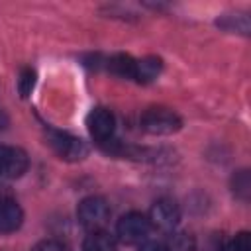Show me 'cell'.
<instances>
[{"instance_id": "2e32d148", "label": "cell", "mask_w": 251, "mask_h": 251, "mask_svg": "<svg viewBox=\"0 0 251 251\" xmlns=\"http://www.w3.org/2000/svg\"><path fill=\"white\" fill-rule=\"evenodd\" d=\"M139 251H167L163 243H143L139 247Z\"/></svg>"}, {"instance_id": "9a60e30c", "label": "cell", "mask_w": 251, "mask_h": 251, "mask_svg": "<svg viewBox=\"0 0 251 251\" xmlns=\"http://www.w3.org/2000/svg\"><path fill=\"white\" fill-rule=\"evenodd\" d=\"M231 251H251V239L247 231H241L231 241Z\"/></svg>"}, {"instance_id": "5bb4252c", "label": "cell", "mask_w": 251, "mask_h": 251, "mask_svg": "<svg viewBox=\"0 0 251 251\" xmlns=\"http://www.w3.org/2000/svg\"><path fill=\"white\" fill-rule=\"evenodd\" d=\"M31 251H67V247L57 239H43L31 247Z\"/></svg>"}, {"instance_id": "ba28073f", "label": "cell", "mask_w": 251, "mask_h": 251, "mask_svg": "<svg viewBox=\"0 0 251 251\" xmlns=\"http://www.w3.org/2000/svg\"><path fill=\"white\" fill-rule=\"evenodd\" d=\"M24 222V212L14 198L0 196V233L16 231Z\"/></svg>"}, {"instance_id": "e0dca14e", "label": "cell", "mask_w": 251, "mask_h": 251, "mask_svg": "<svg viewBox=\"0 0 251 251\" xmlns=\"http://www.w3.org/2000/svg\"><path fill=\"white\" fill-rule=\"evenodd\" d=\"M4 126H6V116H4V112L0 110V129H2Z\"/></svg>"}, {"instance_id": "7a4b0ae2", "label": "cell", "mask_w": 251, "mask_h": 251, "mask_svg": "<svg viewBox=\"0 0 251 251\" xmlns=\"http://www.w3.org/2000/svg\"><path fill=\"white\" fill-rule=\"evenodd\" d=\"M141 126L147 133L153 135H171L180 129V118L169 108H149L141 116Z\"/></svg>"}, {"instance_id": "7c38bea8", "label": "cell", "mask_w": 251, "mask_h": 251, "mask_svg": "<svg viewBox=\"0 0 251 251\" xmlns=\"http://www.w3.org/2000/svg\"><path fill=\"white\" fill-rule=\"evenodd\" d=\"M165 249L167 251H194V239L186 233H173Z\"/></svg>"}, {"instance_id": "9c48e42d", "label": "cell", "mask_w": 251, "mask_h": 251, "mask_svg": "<svg viewBox=\"0 0 251 251\" xmlns=\"http://www.w3.org/2000/svg\"><path fill=\"white\" fill-rule=\"evenodd\" d=\"M161 69H163V61L159 57H153V55L143 57V59L135 61V76H133V80L151 82L161 75Z\"/></svg>"}, {"instance_id": "277c9868", "label": "cell", "mask_w": 251, "mask_h": 251, "mask_svg": "<svg viewBox=\"0 0 251 251\" xmlns=\"http://www.w3.org/2000/svg\"><path fill=\"white\" fill-rule=\"evenodd\" d=\"M149 231H151V224H149L147 216H143L139 212H129V214L122 216L118 220V226H116L118 237L129 245L145 241Z\"/></svg>"}, {"instance_id": "8992f818", "label": "cell", "mask_w": 251, "mask_h": 251, "mask_svg": "<svg viewBox=\"0 0 251 251\" xmlns=\"http://www.w3.org/2000/svg\"><path fill=\"white\" fill-rule=\"evenodd\" d=\"M27 155L24 149L14 145H0V176L20 178L27 171Z\"/></svg>"}, {"instance_id": "8fae6325", "label": "cell", "mask_w": 251, "mask_h": 251, "mask_svg": "<svg viewBox=\"0 0 251 251\" xmlns=\"http://www.w3.org/2000/svg\"><path fill=\"white\" fill-rule=\"evenodd\" d=\"M135 61H137V59H133L131 55L118 53V55H114V57L110 59L108 69H110L114 75L122 76V78H133V76H135Z\"/></svg>"}, {"instance_id": "30bf717a", "label": "cell", "mask_w": 251, "mask_h": 251, "mask_svg": "<svg viewBox=\"0 0 251 251\" xmlns=\"http://www.w3.org/2000/svg\"><path fill=\"white\" fill-rule=\"evenodd\" d=\"M82 251H116V239L104 229L90 231L82 243Z\"/></svg>"}, {"instance_id": "3957f363", "label": "cell", "mask_w": 251, "mask_h": 251, "mask_svg": "<svg viewBox=\"0 0 251 251\" xmlns=\"http://www.w3.org/2000/svg\"><path fill=\"white\" fill-rule=\"evenodd\" d=\"M76 216H78V222L86 229L96 231V229H102L108 224V220H110V206L100 196H88V198H84L78 204Z\"/></svg>"}, {"instance_id": "4fadbf2b", "label": "cell", "mask_w": 251, "mask_h": 251, "mask_svg": "<svg viewBox=\"0 0 251 251\" xmlns=\"http://www.w3.org/2000/svg\"><path fill=\"white\" fill-rule=\"evenodd\" d=\"M31 88H33V71L31 69H24L20 73V78H18V90L25 98V96H29Z\"/></svg>"}, {"instance_id": "6da1fadb", "label": "cell", "mask_w": 251, "mask_h": 251, "mask_svg": "<svg viewBox=\"0 0 251 251\" xmlns=\"http://www.w3.org/2000/svg\"><path fill=\"white\" fill-rule=\"evenodd\" d=\"M47 143L65 161H80L88 153V147L80 137L71 135L67 131H59V129L47 131Z\"/></svg>"}, {"instance_id": "52a82bcc", "label": "cell", "mask_w": 251, "mask_h": 251, "mask_svg": "<svg viewBox=\"0 0 251 251\" xmlns=\"http://www.w3.org/2000/svg\"><path fill=\"white\" fill-rule=\"evenodd\" d=\"M86 127L96 141H108L116 127L114 114L106 108H94L86 116Z\"/></svg>"}, {"instance_id": "5b68a950", "label": "cell", "mask_w": 251, "mask_h": 251, "mask_svg": "<svg viewBox=\"0 0 251 251\" xmlns=\"http://www.w3.org/2000/svg\"><path fill=\"white\" fill-rule=\"evenodd\" d=\"M151 227L161 229V231H173L180 220V210L176 206V202L169 200V198H161L157 200L147 216Z\"/></svg>"}]
</instances>
